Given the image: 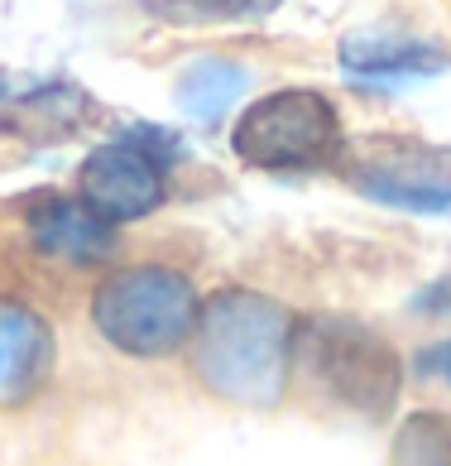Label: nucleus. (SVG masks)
Returning a JSON list of instances; mask_svg holds the SVG:
<instances>
[{"mask_svg": "<svg viewBox=\"0 0 451 466\" xmlns=\"http://www.w3.org/2000/svg\"><path fill=\"white\" fill-rule=\"evenodd\" d=\"M303 356V370L332 394L336 404L366 413V419H385L398 400V356L389 351L385 337H375L370 327L351 318H317L303 327V337L293 341Z\"/></svg>", "mask_w": 451, "mask_h": 466, "instance_id": "nucleus-3", "label": "nucleus"}, {"mask_svg": "<svg viewBox=\"0 0 451 466\" xmlns=\"http://www.w3.org/2000/svg\"><path fill=\"white\" fill-rule=\"evenodd\" d=\"M351 183L370 202L398 212H446L451 207V149L446 145H404L379 149L351 168Z\"/></svg>", "mask_w": 451, "mask_h": 466, "instance_id": "nucleus-5", "label": "nucleus"}, {"mask_svg": "<svg viewBox=\"0 0 451 466\" xmlns=\"http://www.w3.org/2000/svg\"><path fill=\"white\" fill-rule=\"evenodd\" d=\"M29 240L48 260H63L73 269L106 265L115 250V227L96 217L82 198H44L29 212Z\"/></svg>", "mask_w": 451, "mask_h": 466, "instance_id": "nucleus-7", "label": "nucleus"}, {"mask_svg": "<svg viewBox=\"0 0 451 466\" xmlns=\"http://www.w3.org/2000/svg\"><path fill=\"white\" fill-rule=\"evenodd\" d=\"M418 375H432V380H446V385H451V337L418 356Z\"/></svg>", "mask_w": 451, "mask_h": 466, "instance_id": "nucleus-13", "label": "nucleus"}, {"mask_svg": "<svg viewBox=\"0 0 451 466\" xmlns=\"http://www.w3.org/2000/svg\"><path fill=\"white\" fill-rule=\"evenodd\" d=\"M197 289L187 274L164 265H130L115 269L92 299V322L115 351L159 360L173 356L197 327Z\"/></svg>", "mask_w": 451, "mask_h": 466, "instance_id": "nucleus-2", "label": "nucleus"}, {"mask_svg": "<svg viewBox=\"0 0 451 466\" xmlns=\"http://www.w3.org/2000/svg\"><path fill=\"white\" fill-rule=\"evenodd\" d=\"M250 87V73L240 63H226V58H202L193 63L187 73L178 77V106L187 120H202L212 126L226 111L240 101V92Z\"/></svg>", "mask_w": 451, "mask_h": 466, "instance_id": "nucleus-10", "label": "nucleus"}, {"mask_svg": "<svg viewBox=\"0 0 451 466\" xmlns=\"http://www.w3.org/2000/svg\"><path fill=\"white\" fill-rule=\"evenodd\" d=\"M164 5L193 20H250V15H269L279 0H164Z\"/></svg>", "mask_w": 451, "mask_h": 466, "instance_id": "nucleus-12", "label": "nucleus"}, {"mask_svg": "<svg viewBox=\"0 0 451 466\" xmlns=\"http://www.w3.org/2000/svg\"><path fill=\"white\" fill-rule=\"evenodd\" d=\"M336 111L322 92L307 87H288L274 92L265 101L236 120L231 130V149L255 168H307L322 164L336 149Z\"/></svg>", "mask_w": 451, "mask_h": 466, "instance_id": "nucleus-4", "label": "nucleus"}, {"mask_svg": "<svg viewBox=\"0 0 451 466\" xmlns=\"http://www.w3.org/2000/svg\"><path fill=\"white\" fill-rule=\"evenodd\" d=\"M389 466H451V419L446 413H413L398 423L389 442Z\"/></svg>", "mask_w": 451, "mask_h": 466, "instance_id": "nucleus-11", "label": "nucleus"}, {"mask_svg": "<svg viewBox=\"0 0 451 466\" xmlns=\"http://www.w3.org/2000/svg\"><path fill=\"white\" fill-rule=\"evenodd\" d=\"M77 187H82V202L115 227V221L149 217L164 202V168L130 140H115L82 159Z\"/></svg>", "mask_w": 451, "mask_h": 466, "instance_id": "nucleus-6", "label": "nucleus"}, {"mask_svg": "<svg viewBox=\"0 0 451 466\" xmlns=\"http://www.w3.org/2000/svg\"><path fill=\"white\" fill-rule=\"evenodd\" d=\"M193 370L216 400L274 409L288 385L293 360V318L284 303L255 289H221L202 303L193 327Z\"/></svg>", "mask_w": 451, "mask_h": 466, "instance_id": "nucleus-1", "label": "nucleus"}, {"mask_svg": "<svg viewBox=\"0 0 451 466\" xmlns=\"http://www.w3.org/2000/svg\"><path fill=\"white\" fill-rule=\"evenodd\" d=\"M341 67L366 82H413V77H437L451 67V54L423 39H404V34H375L360 29L341 39Z\"/></svg>", "mask_w": 451, "mask_h": 466, "instance_id": "nucleus-9", "label": "nucleus"}, {"mask_svg": "<svg viewBox=\"0 0 451 466\" xmlns=\"http://www.w3.org/2000/svg\"><path fill=\"white\" fill-rule=\"evenodd\" d=\"M48 370H54V327L34 308L0 299V409L34 400Z\"/></svg>", "mask_w": 451, "mask_h": 466, "instance_id": "nucleus-8", "label": "nucleus"}]
</instances>
